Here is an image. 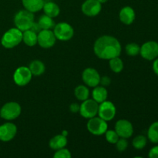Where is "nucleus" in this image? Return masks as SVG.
<instances>
[{
    "label": "nucleus",
    "instance_id": "2eb2a0df",
    "mask_svg": "<svg viewBox=\"0 0 158 158\" xmlns=\"http://www.w3.org/2000/svg\"><path fill=\"white\" fill-rule=\"evenodd\" d=\"M17 134V127L11 122H7L0 126V140L9 142L15 137Z\"/></svg>",
    "mask_w": 158,
    "mask_h": 158
},
{
    "label": "nucleus",
    "instance_id": "f704fd0d",
    "mask_svg": "<svg viewBox=\"0 0 158 158\" xmlns=\"http://www.w3.org/2000/svg\"><path fill=\"white\" fill-rule=\"evenodd\" d=\"M29 29L32 31H33L34 32H35V33H37V34H38L39 32L42 30L41 27H40V26L39 25V23H35V22H34L33 24L32 25V26H31V28Z\"/></svg>",
    "mask_w": 158,
    "mask_h": 158
},
{
    "label": "nucleus",
    "instance_id": "4be33fe9",
    "mask_svg": "<svg viewBox=\"0 0 158 158\" xmlns=\"http://www.w3.org/2000/svg\"><path fill=\"white\" fill-rule=\"evenodd\" d=\"M23 41L26 46L32 47L37 44V33L28 29L23 32Z\"/></svg>",
    "mask_w": 158,
    "mask_h": 158
},
{
    "label": "nucleus",
    "instance_id": "393cba45",
    "mask_svg": "<svg viewBox=\"0 0 158 158\" xmlns=\"http://www.w3.org/2000/svg\"><path fill=\"white\" fill-rule=\"evenodd\" d=\"M148 140L153 143H158V121L153 123L148 128Z\"/></svg>",
    "mask_w": 158,
    "mask_h": 158
},
{
    "label": "nucleus",
    "instance_id": "4c0bfd02",
    "mask_svg": "<svg viewBox=\"0 0 158 158\" xmlns=\"http://www.w3.org/2000/svg\"><path fill=\"white\" fill-rule=\"evenodd\" d=\"M97 1H99V2H100L101 3V4H103V3L106 2H107L108 0H97Z\"/></svg>",
    "mask_w": 158,
    "mask_h": 158
},
{
    "label": "nucleus",
    "instance_id": "c9c22d12",
    "mask_svg": "<svg viewBox=\"0 0 158 158\" xmlns=\"http://www.w3.org/2000/svg\"><path fill=\"white\" fill-rule=\"evenodd\" d=\"M153 70L158 77V58H156L153 63Z\"/></svg>",
    "mask_w": 158,
    "mask_h": 158
},
{
    "label": "nucleus",
    "instance_id": "f3484780",
    "mask_svg": "<svg viewBox=\"0 0 158 158\" xmlns=\"http://www.w3.org/2000/svg\"><path fill=\"white\" fill-rule=\"evenodd\" d=\"M22 3L25 9L35 13L43 9L45 2L43 0H22Z\"/></svg>",
    "mask_w": 158,
    "mask_h": 158
},
{
    "label": "nucleus",
    "instance_id": "20e7f679",
    "mask_svg": "<svg viewBox=\"0 0 158 158\" xmlns=\"http://www.w3.org/2000/svg\"><path fill=\"white\" fill-rule=\"evenodd\" d=\"M88 131L91 134L95 136H101L105 134L106 131L108 130L107 121L102 119L101 117H94L89 119L86 124Z\"/></svg>",
    "mask_w": 158,
    "mask_h": 158
},
{
    "label": "nucleus",
    "instance_id": "aec40b11",
    "mask_svg": "<svg viewBox=\"0 0 158 158\" xmlns=\"http://www.w3.org/2000/svg\"><path fill=\"white\" fill-rule=\"evenodd\" d=\"M43 12L48 16H50L52 18H56L58 16L60 13V9L56 3L53 2H45L43 6Z\"/></svg>",
    "mask_w": 158,
    "mask_h": 158
},
{
    "label": "nucleus",
    "instance_id": "b1692460",
    "mask_svg": "<svg viewBox=\"0 0 158 158\" xmlns=\"http://www.w3.org/2000/svg\"><path fill=\"white\" fill-rule=\"evenodd\" d=\"M37 23L40 26L42 29H52L55 26V22H54L53 18L50 16H48L46 14L41 15L39 18Z\"/></svg>",
    "mask_w": 158,
    "mask_h": 158
},
{
    "label": "nucleus",
    "instance_id": "58836bf2",
    "mask_svg": "<svg viewBox=\"0 0 158 158\" xmlns=\"http://www.w3.org/2000/svg\"><path fill=\"white\" fill-rule=\"evenodd\" d=\"M0 110H1V108H0Z\"/></svg>",
    "mask_w": 158,
    "mask_h": 158
},
{
    "label": "nucleus",
    "instance_id": "72a5a7b5",
    "mask_svg": "<svg viewBox=\"0 0 158 158\" xmlns=\"http://www.w3.org/2000/svg\"><path fill=\"white\" fill-rule=\"evenodd\" d=\"M80 104H78L77 103H73L69 106V110L72 113H73V114H76V113H78L80 111Z\"/></svg>",
    "mask_w": 158,
    "mask_h": 158
},
{
    "label": "nucleus",
    "instance_id": "c85d7f7f",
    "mask_svg": "<svg viewBox=\"0 0 158 158\" xmlns=\"http://www.w3.org/2000/svg\"><path fill=\"white\" fill-rule=\"evenodd\" d=\"M105 137H106V141L112 144H115L117 140L120 139V137L115 131V130H110V131L107 130L105 133Z\"/></svg>",
    "mask_w": 158,
    "mask_h": 158
},
{
    "label": "nucleus",
    "instance_id": "f03ea898",
    "mask_svg": "<svg viewBox=\"0 0 158 158\" xmlns=\"http://www.w3.org/2000/svg\"><path fill=\"white\" fill-rule=\"evenodd\" d=\"M23 42V32L16 27L11 28L3 34L1 43L6 49H12Z\"/></svg>",
    "mask_w": 158,
    "mask_h": 158
},
{
    "label": "nucleus",
    "instance_id": "9d476101",
    "mask_svg": "<svg viewBox=\"0 0 158 158\" xmlns=\"http://www.w3.org/2000/svg\"><path fill=\"white\" fill-rule=\"evenodd\" d=\"M140 54L144 60L152 61L158 57V43L156 41H148L140 46Z\"/></svg>",
    "mask_w": 158,
    "mask_h": 158
},
{
    "label": "nucleus",
    "instance_id": "7c9ffc66",
    "mask_svg": "<svg viewBox=\"0 0 158 158\" xmlns=\"http://www.w3.org/2000/svg\"><path fill=\"white\" fill-rule=\"evenodd\" d=\"M116 144V148L119 152H123L127 150L128 147V141L127 140L126 138H123V137H120L118 140H117Z\"/></svg>",
    "mask_w": 158,
    "mask_h": 158
},
{
    "label": "nucleus",
    "instance_id": "dca6fc26",
    "mask_svg": "<svg viewBox=\"0 0 158 158\" xmlns=\"http://www.w3.org/2000/svg\"><path fill=\"white\" fill-rule=\"evenodd\" d=\"M119 18L120 22L125 25H131L136 18V13L134 9L131 6H125L122 8L119 13Z\"/></svg>",
    "mask_w": 158,
    "mask_h": 158
},
{
    "label": "nucleus",
    "instance_id": "1a4fd4ad",
    "mask_svg": "<svg viewBox=\"0 0 158 158\" xmlns=\"http://www.w3.org/2000/svg\"><path fill=\"white\" fill-rule=\"evenodd\" d=\"M56 38L51 29H42L37 34V44L43 49H49L55 45Z\"/></svg>",
    "mask_w": 158,
    "mask_h": 158
},
{
    "label": "nucleus",
    "instance_id": "9b49d317",
    "mask_svg": "<svg viewBox=\"0 0 158 158\" xmlns=\"http://www.w3.org/2000/svg\"><path fill=\"white\" fill-rule=\"evenodd\" d=\"M117 114L116 106L111 101H105L99 103L98 114L97 115L106 121H110L115 117Z\"/></svg>",
    "mask_w": 158,
    "mask_h": 158
},
{
    "label": "nucleus",
    "instance_id": "39448f33",
    "mask_svg": "<svg viewBox=\"0 0 158 158\" xmlns=\"http://www.w3.org/2000/svg\"><path fill=\"white\" fill-rule=\"evenodd\" d=\"M22 112V108L17 102H8L0 110V117L6 120H13L18 118Z\"/></svg>",
    "mask_w": 158,
    "mask_h": 158
},
{
    "label": "nucleus",
    "instance_id": "0eeeda50",
    "mask_svg": "<svg viewBox=\"0 0 158 158\" xmlns=\"http://www.w3.org/2000/svg\"><path fill=\"white\" fill-rule=\"evenodd\" d=\"M80 104V114L83 117L86 119H90L96 117L98 114L99 103L96 102L94 99H87L82 101Z\"/></svg>",
    "mask_w": 158,
    "mask_h": 158
},
{
    "label": "nucleus",
    "instance_id": "2f4dec72",
    "mask_svg": "<svg viewBox=\"0 0 158 158\" xmlns=\"http://www.w3.org/2000/svg\"><path fill=\"white\" fill-rule=\"evenodd\" d=\"M111 83V80L109 77L107 76H104V77H100V84L103 86H107L110 85Z\"/></svg>",
    "mask_w": 158,
    "mask_h": 158
},
{
    "label": "nucleus",
    "instance_id": "a211bd4d",
    "mask_svg": "<svg viewBox=\"0 0 158 158\" xmlns=\"http://www.w3.org/2000/svg\"><path fill=\"white\" fill-rule=\"evenodd\" d=\"M66 144H67V138L62 134L54 136L49 142V148L53 151H57L61 148H66Z\"/></svg>",
    "mask_w": 158,
    "mask_h": 158
},
{
    "label": "nucleus",
    "instance_id": "412c9836",
    "mask_svg": "<svg viewBox=\"0 0 158 158\" xmlns=\"http://www.w3.org/2000/svg\"><path fill=\"white\" fill-rule=\"evenodd\" d=\"M29 68L32 73V76H35V77L41 76L42 74L44 73L45 69H46L44 63L39 60H32L29 64Z\"/></svg>",
    "mask_w": 158,
    "mask_h": 158
},
{
    "label": "nucleus",
    "instance_id": "7ed1b4c3",
    "mask_svg": "<svg viewBox=\"0 0 158 158\" xmlns=\"http://www.w3.org/2000/svg\"><path fill=\"white\" fill-rule=\"evenodd\" d=\"M34 13L23 9L15 14L14 17V23L17 29L21 30L22 32L28 30L31 28L34 23Z\"/></svg>",
    "mask_w": 158,
    "mask_h": 158
},
{
    "label": "nucleus",
    "instance_id": "a878e982",
    "mask_svg": "<svg viewBox=\"0 0 158 158\" xmlns=\"http://www.w3.org/2000/svg\"><path fill=\"white\" fill-rule=\"evenodd\" d=\"M110 68L111 70L115 73H119L122 72L123 69V62L119 56L114 57V58L109 60Z\"/></svg>",
    "mask_w": 158,
    "mask_h": 158
},
{
    "label": "nucleus",
    "instance_id": "f257e3e1",
    "mask_svg": "<svg viewBox=\"0 0 158 158\" xmlns=\"http://www.w3.org/2000/svg\"><path fill=\"white\" fill-rule=\"evenodd\" d=\"M122 47L120 41L112 35H105L99 37L94 45L95 55L101 60H110L120 56Z\"/></svg>",
    "mask_w": 158,
    "mask_h": 158
},
{
    "label": "nucleus",
    "instance_id": "c756f323",
    "mask_svg": "<svg viewBox=\"0 0 158 158\" xmlns=\"http://www.w3.org/2000/svg\"><path fill=\"white\" fill-rule=\"evenodd\" d=\"M71 157H72V154H71L70 151L66 149V148L56 151L53 155V157L55 158H70Z\"/></svg>",
    "mask_w": 158,
    "mask_h": 158
},
{
    "label": "nucleus",
    "instance_id": "6ab92c4d",
    "mask_svg": "<svg viewBox=\"0 0 158 158\" xmlns=\"http://www.w3.org/2000/svg\"><path fill=\"white\" fill-rule=\"evenodd\" d=\"M108 92L106 87L103 86H97L92 91L93 99L98 103L105 101L107 99Z\"/></svg>",
    "mask_w": 158,
    "mask_h": 158
},
{
    "label": "nucleus",
    "instance_id": "5701e85b",
    "mask_svg": "<svg viewBox=\"0 0 158 158\" xmlns=\"http://www.w3.org/2000/svg\"><path fill=\"white\" fill-rule=\"evenodd\" d=\"M74 94L77 100L80 101H84L89 99V90L87 86L85 85H79L74 89Z\"/></svg>",
    "mask_w": 158,
    "mask_h": 158
},
{
    "label": "nucleus",
    "instance_id": "bb28decb",
    "mask_svg": "<svg viewBox=\"0 0 158 158\" xmlns=\"http://www.w3.org/2000/svg\"><path fill=\"white\" fill-rule=\"evenodd\" d=\"M148 143V138L143 135H138L134 138L132 145L135 149L142 150L146 147Z\"/></svg>",
    "mask_w": 158,
    "mask_h": 158
},
{
    "label": "nucleus",
    "instance_id": "e433bc0d",
    "mask_svg": "<svg viewBox=\"0 0 158 158\" xmlns=\"http://www.w3.org/2000/svg\"><path fill=\"white\" fill-rule=\"evenodd\" d=\"M62 135H63V136H65V137H67V135H68V131H63V132H62Z\"/></svg>",
    "mask_w": 158,
    "mask_h": 158
},
{
    "label": "nucleus",
    "instance_id": "cd10ccee",
    "mask_svg": "<svg viewBox=\"0 0 158 158\" xmlns=\"http://www.w3.org/2000/svg\"><path fill=\"white\" fill-rule=\"evenodd\" d=\"M125 51H126V53L127 54L128 56H136L140 54V46H139L137 43H128L126 46V47H125Z\"/></svg>",
    "mask_w": 158,
    "mask_h": 158
},
{
    "label": "nucleus",
    "instance_id": "ddd939ff",
    "mask_svg": "<svg viewBox=\"0 0 158 158\" xmlns=\"http://www.w3.org/2000/svg\"><path fill=\"white\" fill-rule=\"evenodd\" d=\"M115 131L120 137L128 139L134 134V127L128 120L121 119L117 120L115 124Z\"/></svg>",
    "mask_w": 158,
    "mask_h": 158
},
{
    "label": "nucleus",
    "instance_id": "473e14b6",
    "mask_svg": "<svg viewBox=\"0 0 158 158\" xmlns=\"http://www.w3.org/2000/svg\"><path fill=\"white\" fill-rule=\"evenodd\" d=\"M148 157L150 158H158V145L154 146V148L150 150Z\"/></svg>",
    "mask_w": 158,
    "mask_h": 158
},
{
    "label": "nucleus",
    "instance_id": "f8f14e48",
    "mask_svg": "<svg viewBox=\"0 0 158 158\" xmlns=\"http://www.w3.org/2000/svg\"><path fill=\"white\" fill-rule=\"evenodd\" d=\"M100 75L97 69L94 68H86L82 73V80L86 86L94 88L100 85Z\"/></svg>",
    "mask_w": 158,
    "mask_h": 158
},
{
    "label": "nucleus",
    "instance_id": "4468645a",
    "mask_svg": "<svg viewBox=\"0 0 158 158\" xmlns=\"http://www.w3.org/2000/svg\"><path fill=\"white\" fill-rule=\"evenodd\" d=\"M82 12L88 17H94L99 15L102 9V4L97 0H86L82 5Z\"/></svg>",
    "mask_w": 158,
    "mask_h": 158
},
{
    "label": "nucleus",
    "instance_id": "423d86ee",
    "mask_svg": "<svg viewBox=\"0 0 158 158\" xmlns=\"http://www.w3.org/2000/svg\"><path fill=\"white\" fill-rule=\"evenodd\" d=\"M52 31L56 40L60 41H69L74 35V29L73 26L65 22L56 24Z\"/></svg>",
    "mask_w": 158,
    "mask_h": 158
},
{
    "label": "nucleus",
    "instance_id": "6e6552de",
    "mask_svg": "<svg viewBox=\"0 0 158 158\" xmlns=\"http://www.w3.org/2000/svg\"><path fill=\"white\" fill-rule=\"evenodd\" d=\"M32 74L27 66H19L15 70L13 74V80L17 86H25L30 83Z\"/></svg>",
    "mask_w": 158,
    "mask_h": 158
}]
</instances>
